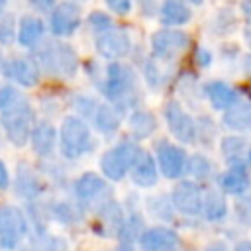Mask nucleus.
I'll return each instance as SVG.
<instances>
[{
    "instance_id": "29",
    "label": "nucleus",
    "mask_w": 251,
    "mask_h": 251,
    "mask_svg": "<svg viewBox=\"0 0 251 251\" xmlns=\"http://www.w3.org/2000/svg\"><path fill=\"white\" fill-rule=\"evenodd\" d=\"M88 22H90V25L94 29H108L112 25V20L106 14H102V12H92L90 18H88Z\"/></svg>"
},
{
    "instance_id": "33",
    "label": "nucleus",
    "mask_w": 251,
    "mask_h": 251,
    "mask_svg": "<svg viewBox=\"0 0 251 251\" xmlns=\"http://www.w3.org/2000/svg\"><path fill=\"white\" fill-rule=\"evenodd\" d=\"M8 182H10V178H8V171H6L4 163L0 161V190L8 188Z\"/></svg>"
},
{
    "instance_id": "1",
    "label": "nucleus",
    "mask_w": 251,
    "mask_h": 251,
    "mask_svg": "<svg viewBox=\"0 0 251 251\" xmlns=\"http://www.w3.org/2000/svg\"><path fill=\"white\" fill-rule=\"evenodd\" d=\"M0 122L14 145H25L33 127V110L27 98L14 86L0 90Z\"/></svg>"
},
{
    "instance_id": "8",
    "label": "nucleus",
    "mask_w": 251,
    "mask_h": 251,
    "mask_svg": "<svg viewBox=\"0 0 251 251\" xmlns=\"http://www.w3.org/2000/svg\"><path fill=\"white\" fill-rule=\"evenodd\" d=\"M188 45V35L180 29H159L151 37L153 53L161 59H173Z\"/></svg>"
},
{
    "instance_id": "5",
    "label": "nucleus",
    "mask_w": 251,
    "mask_h": 251,
    "mask_svg": "<svg viewBox=\"0 0 251 251\" xmlns=\"http://www.w3.org/2000/svg\"><path fill=\"white\" fill-rule=\"evenodd\" d=\"M104 92L112 102H126L135 92V75L129 67L120 63H112L106 69V82Z\"/></svg>"
},
{
    "instance_id": "32",
    "label": "nucleus",
    "mask_w": 251,
    "mask_h": 251,
    "mask_svg": "<svg viewBox=\"0 0 251 251\" xmlns=\"http://www.w3.org/2000/svg\"><path fill=\"white\" fill-rule=\"evenodd\" d=\"M37 10H49V8H53L55 6V0H29Z\"/></svg>"
},
{
    "instance_id": "23",
    "label": "nucleus",
    "mask_w": 251,
    "mask_h": 251,
    "mask_svg": "<svg viewBox=\"0 0 251 251\" xmlns=\"http://www.w3.org/2000/svg\"><path fill=\"white\" fill-rule=\"evenodd\" d=\"M190 20V10L182 0H165L161 6V22L167 25H180Z\"/></svg>"
},
{
    "instance_id": "6",
    "label": "nucleus",
    "mask_w": 251,
    "mask_h": 251,
    "mask_svg": "<svg viewBox=\"0 0 251 251\" xmlns=\"http://www.w3.org/2000/svg\"><path fill=\"white\" fill-rule=\"evenodd\" d=\"M24 212L16 206H0V247L14 249L25 235Z\"/></svg>"
},
{
    "instance_id": "13",
    "label": "nucleus",
    "mask_w": 251,
    "mask_h": 251,
    "mask_svg": "<svg viewBox=\"0 0 251 251\" xmlns=\"http://www.w3.org/2000/svg\"><path fill=\"white\" fill-rule=\"evenodd\" d=\"M80 24V10L71 4L63 2L59 4L51 14V31L55 35H71Z\"/></svg>"
},
{
    "instance_id": "41",
    "label": "nucleus",
    "mask_w": 251,
    "mask_h": 251,
    "mask_svg": "<svg viewBox=\"0 0 251 251\" xmlns=\"http://www.w3.org/2000/svg\"><path fill=\"white\" fill-rule=\"evenodd\" d=\"M2 65H4V61H2V55H0V69H2Z\"/></svg>"
},
{
    "instance_id": "35",
    "label": "nucleus",
    "mask_w": 251,
    "mask_h": 251,
    "mask_svg": "<svg viewBox=\"0 0 251 251\" xmlns=\"http://www.w3.org/2000/svg\"><path fill=\"white\" fill-rule=\"evenodd\" d=\"M241 8H243V14H245V18L251 22V0H243Z\"/></svg>"
},
{
    "instance_id": "38",
    "label": "nucleus",
    "mask_w": 251,
    "mask_h": 251,
    "mask_svg": "<svg viewBox=\"0 0 251 251\" xmlns=\"http://www.w3.org/2000/svg\"><path fill=\"white\" fill-rule=\"evenodd\" d=\"M4 6H6V0H0V14H2V10H4Z\"/></svg>"
},
{
    "instance_id": "31",
    "label": "nucleus",
    "mask_w": 251,
    "mask_h": 251,
    "mask_svg": "<svg viewBox=\"0 0 251 251\" xmlns=\"http://www.w3.org/2000/svg\"><path fill=\"white\" fill-rule=\"evenodd\" d=\"M141 4V12L145 16H153L157 12V0H139Z\"/></svg>"
},
{
    "instance_id": "3",
    "label": "nucleus",
    "mask_w": 251,
    "mask_h": 251,
    "mask_svg": "<svg viewBox=\"0 0 251 251\" xmlns=\"http://www.w3.org/2000/svg\"><path fill=\"white\" fill-rule=\"evenodd\" d=\"M61 151L69 159H76L90 149V129L80 118H65L61 126Z\"/></svg>"
},
{
    "instance_id": "16",
    "label": "nucleus",
    "mask_w": 251,
    "mask_h": 251,
    "mask_svg": "<svg viewBox=\"0 0 251 251\" xmlns=\"http://www.w3.org/2000/svg\"><path fill=\"white\" fill-rule=\"evenodd\" d=\"M220 184L229 194H243V192H247V188L251 186V180H249L245 165L241 161H233L229 171H226L220 176Z\"/></svg>"
},
{
    "instance_id": "11",
    "label": "nucleus",
    "mask_w": 251,
    "mask_h": 251,
    "mask_svg": "<svg viewBox=\"0 0 251 251\" xmlns=\"http://www.w3.org/2000/svg\"><path fill=\"white\" fill-rule=\"evenodd\" d=\"M157 161L159 167L163 171V175L167 178H178L186 169V155L180 147L167 143V141H159L157 145Z\"/></svg>"
},
{
    "instance_id": "17",
    "label": "nucleus",
    "mask_w": 251,
    "mask_h": 251,
    "mask_svg": "<svg viewBox=\"0 0 251 251\" xmlns=\"http://www.w3.org/2000/svg\"><path fill=\"white\" fill-rule=\"evenodd\" d=\"M86 102H88L86 114L92 118V122L96 124V127H98L100 131L110 133V131L118 129L120 118H118V114H116L108 104H94L92 100H86Z\"/></svg>"
},
{
    "instance_id": "10",
    "label": "nucleus",
    "mask_w": 251,
    "mask_h": 251,
    "mask_svg": "<svg viewBox=\"0 0 251 251\" xmlns=\"http://www.w3.org/2000/svg\"><path fill=\"white\" fill-rule=\"evenodd\" d=\"M173 204L178 212L186 214V216H196L200 214L202 208V190L196 182L192 180H182L175 186L173 190Z\"/></svg>"
},
{
    "instance_id": "28",
    "label": "nucleus",
    "mask_w": 251,
    "mask_h": 251,
    "mask_svg": "<svg viewBox=\"0 0 251 251\" xmlns=\"http://www.w3.org/2000/svg\"><path fill=\"white\" fill-rule=\"evenodd\" d=\"M16 37V25H14V16H8L0 22V43L8 45Z\"/></svg>"
},
{
    "instance_id": "2",
    "label": "nucleus",
    "mask_w": 251,
    "mask_h": 251,
    "mask_svg": "<svg viewBox=\"0 0 251 251\" xmlns=\"http://www.w3.org/2000/svg\"><path fill=\"white\" fill-rule=\"evenodd\" d=\"M37 61L43 71L55 76L69 78L78 69V59L75 49L63 41H49L37 51Z\"/></svg>"
},
{
    "instance_id": "25",
    "label": "nucleus",
    "mask_w": 251,
    "mask_h": 251,
    "mask_svg": "<svg viewBox=\"0 0 251 251\" xmlns=\"http://www.w3.org/2000/svg\"><path fill=\"white\" fill-rule=\"evenodd\" d=\"M129 127L135 133V137H149L155 131L157 122H155L153 114H149L145 110H137L129 118Z\"/></svg>"
},
{
    "instance_id": "9",
    "label": "nucleus",
    "mask_w": 251,
    "mask_h": 251,
    "mask_svg": "<svg viewBox=\"0 0 251 251\" xmlns=\"http://www.w3.org/2000/svg\"><path fill=\"white\" fill-rule=\"evenodd\" d=\"M131 39L127 31L118 27H108L96 37V51L106 59H118L129 53Z\"/></svg>"
},
{
    "instance_id": "36",
    "label": "nucleus",
    "mask_w": 251,
    "mask_h": 251,
    "mask_svg": "<svg viewBox=\"0 0 251 251\" xmlns=\"http://www.w3.org/2000/svg\"><path fill=\"white\" fill-rule=\"evenodd\" d=\"M245 39H247V45L251 47V25L245 29Z\"/></svg>"
},
{
    "instance_id": "21",
    "label": "nucleus",
    "mask_w": 251,
    "mask_h": 251,
    "mask_svg": "<svg viewBox=\"0 0 251 251\" xmlns=\"http://www.w3.org/2000/svg\"><path fill=\"white\" fill-rule=\"evenodd\" d=\"M206 94L216 110H226L233 102H237V92L226 82H210L206 86Z\"/></svg>"
},
{
    "instance_id": "30",
    "label": "nucleus",
    "mask_w": 251,
    "mask_h": 251,
    "mask_svg": "<svg viewBox=\"0 0 251 251\" xmlns=\"http://www.w3.org/2000/svg\"><path fill=\"white\" fill-rule=\"evenodd\" d=\"M106 4L116 14H127L131 8V0H106Z\"/></svg>"
},
{
    "instance_id": "37",
    "label": "nucleus",
    "mask_w": 251,
    "mask_h": 251,
    "mask_svg": "<svg viewBox=\"0 0 251 251\" xmlns=\"http://www.w3.org/2000/svg\"><path fill=\"white\" fill-rule=\"evenodd\" d=\"M245 69H247V73L251 75V55H249V57L245 59Z\"/></svg>"
},
{
    "instance_id": "20",
    "label": "nucleus",
    "mask_w": 251,
    "mask_h": 251,
    "mask_svg": "<svg viewBox=\"0 0 251 251\" xmlns=\"http://www.w3.org/2000/svg\"><path fill=\"white\" fill-rule=\"evenodd\" d=\"M226 212H227V204H226L224 196H222L218 190L210 188V190H206V192L202 194V208H200V214H204L206 220H212V222L222 220V218L226 216Z\"/></svg>"
},
{
    "instance_id": "12",
    "label": "nucleus",
    "mask_w": 251,
    "mask_h": 251,
    "mask_svg": "<svg viewBox=\"0 0 251 251\" xmlns=\"http://www.w3.org/2000/svg\"><path fill=\"white\" fill-rule=\"evenodd\" d=\"M180 239L176 231L169 227H151L139 235V245L143 251H175Z\"/></svg>"
},
{
    "instance_id": "4",
    "label": "nucleus",
    "mask_w": 251,
    "mask_h": 251,
    "mask_svg": "<svg viewBox=\"0 0 251 251\" xmlns=\"http://www.w3.org/2000/svg\"><path fill=\"white\" fill-rule=\"evenodd\" d=\"M137 145L131 141V139H124L120 141L114 149L106 151L100 159V167H102V173L110 178V180H120L124 178V175L129 171L135 155H137Z\"/></svg>"
},
{
    "instance_id": "14",
    "label": "nucleus",
    "mask_w": 251,
    "mask_h": 251,
    "mask_svg": "<svg viewBox=\"0 0 251 251\" xmlns=\"http://www.w3.org/2000/svg\"><path fill=\"white\" fill-rule=\"evenodd\" d=\"M129 169H131V178L137 186L147 188L157 182V165H155V159L147 151L139 149Z\"/></svg>"
},
{
    "instance_id": "24",
    "label": "nucleus",
    "mask_w": 251,
    "mask_h": 251,
    "mask_svg": "<svg viewBox=\"0 0 251 251\" xmlns=\"http://www.w3.org/2000/svg\"><path fill=\"white\" fill-rule=\"evenodd\" d=\"M102 190H104V180L94 173H84L75 184V192L80 200H90L98 196Z\"/></svg>"
},
{
    "instance_id": "26",
    "label": "nucleus",
    "mask_w": 251,
    "mask_h": 251,
    "mask_svg": "<svg viewBox=\"0 0 251 251\" xmlns=\"http://www.w3.org/2000/svg\"><path fill=\"white\" fill-rule=\"evenodd\" d=\"M184 169H188V173L192 176H196V178H206L212 173V163L206 157H202V155H192L186 161V167Z\"/></svg>"
},
{
    "instance_id": "15",
    "label": "nucleus",
    "mask_w": 251,
    "mask_h": 251,
    "mask_svg": "<svg viewBox=\"0 0 251 251\" xmlns=\"http://www.w3.org/2000/svg\"><path fill=\"white\" fill-rule=\"evenodd\" d=\"M2 67L6 76H10L22 86H35L39 80V71L29 59H12Z\"/></svg>"
},
{
    "instance_id": "39",
    "label": "nucleus",
    "mask_w": 251,
    "mask_h": 251,
    "mask_svg": "<svg viewBox=\"0 0 251 251\" xmlns=\"http://www.w3.org/2000/svg\"><path fill=\"white\" fill-rule=\"evenodd\" d=\"M247 163H249V167H251V149H249V153H247Z\"/></svg>"
},
{
    "instance_id": "19",
    "label": "nucleus",
    "mask_w": 251,
    "mask_h": 251,
    "mask_svg": "<svg viewBox=\"0 0 251 251\" xmlns=\"http://www.w3.org/2000/svg\"><path fill=\"white\" fill-rule=\"evenodd\" d=\"M29 139L37 155H49L51 149L55 147V127L47 122H41L35 127H31Z\"/></svg>"
},
{
    "instance_id": "40",
    "label": "nucleus",
    "mask_w": 251,
    "mask_h": 251,
    "mask_svg": "<svg viewBox=\"0 0 251 251\" xmlns=\"http://www.w3.org/2000/svg\"><path fill=\"white\" fill-rule=\"evenodd\" d=\"M190 2H192V4H200L202 0H190Z\"/></svg>"
},
{
    "instance_id": "27",
    "label": "nucleus",
    "mask_w": 251,
    "mask_h": 251,
    "mask_svg": "<svg viewBox=\"0 0 251 251\" xmlns=\"http://www.w3.org/2000/svg\"><path fill=\"white\" fill-rule=\"evenodd\" d=\"M245 147V139L243 137H226L224 141H222V149H224V155L227 157V159H235V161H239V153H241V149Z\"/></svg>"
},
{
    "instance_id": "18",
    "label": "nucleus",
    "mask_w": 251,
    "mask_h": 251,
    "mask_svg": "<svg viewBox=\"0 0 251 251\" xmlns=\"http://www.w3.org/2000/svg\"><path fill=\"white\" fill-rule=\"evenodd\" d=\"M224 124L233 131H247L251 129V102H233L226 108Z\"/></svg>"
},
{
    "instance_id": "34",
    "label": "nucleus",
    "mask_w": 251,
    "mask_h": 251,
    "mask_svg": "<svg viewBox=\"0 0 251 251\" xmlns=\"http://www.w3.org/2000/svg\"><path fill=\"white\" fill-rule=\"evenodd\" d=\"M196 55H198V65H200V67L210 63V53H208V51H204V49H198V51H196Z\"/></svg>"
},
{
    "instance_id": "7",
    "label": "nucleus",
    "mask_w": 251,
    "mask_h": 251,
    "mask_svg": "<svg viewBox=\"0 0 251 251\" xmlns=\"http://www.w3.org/2000/svg\"><path fill=\"white\" fill-rule=\"evenodd\" d=\"M165 120H167V126L171 129V133L182 141V143H194L196 139V124L194 120L182 110V106L175 100H171L167 106H165Z\"/></svg>"
},
{
    "instance_id": "22",
    "label": "nucleus",
    "mask_w": 251,
    "mask_h": 251,
    "mask_svg": "<svg viewBox=\"0 0 251 251\" xmlns=\"http://www.w3.org/2000/svg\"><path fill=\"white\" fill-rule=\"evenodd\" d=\"M43 31H45V27H43V22H41V20L31 18V16H25V18H22V22H20L18 41H20V45H24V47H31V45H35V43L43 37Z\"/></svg>"
}]
</instances>
